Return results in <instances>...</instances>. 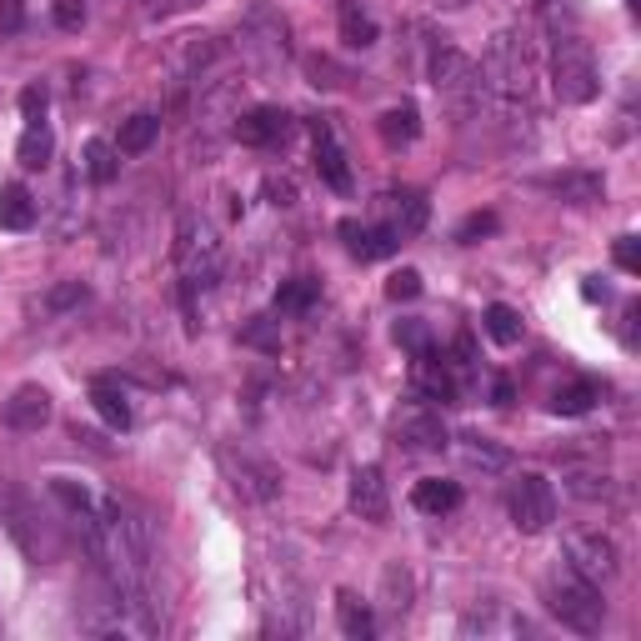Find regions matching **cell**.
Masks as SVG:
<instances>
[{"label":"cell","mask_w":641,"mask_h":641,"mask_svg":"<svg viewBox=\"0 0 641 641\" xmlns=\"http://www.w3.org/2000/svg\"><path fill=\"white\" fill-rule=\"evenodd\" d=\"M481 86L491 96H501L506 106H526L531 90H536V60H531L526 40L511 36V30L491 40L486 60H481Z\"/></svg>","instance_id":"1"},{"label":"cell","mask_w":641,"mask_h":641,"mask_svg":"<svg viewBox=\"0 0 641 641\" xmlns=\"http://www.w3.org/2000/svg\"><path fill=\"white\" fill-rule=\"evenodd\" d=\"M546 607L561 627L581 631V637H596L601 621H607V601H601V586L586 581L576 566H556L546 581Z\"/></svg>","instance_id":"2"},{"label":"cell","mask_w":641,"mask_h":641,"mask_svg":"<svg viewBox=\"0 0 641 641\" xmlns=\"http://www.w3.org/2000/svg\"><path fill=\"white\" fill-rule=\"evenodd\" d=\"M551 90H556V100H561V106H586V100L601 90V80H596V60H591L586 40H581L576 30H566V36H561V30H556V60H551Z\"/></svg>","instance_id":"3"},{"label":"cell","mask_w":641,"mask_h":641,"mask_svg":"<svg viewBox=\"0 0 641 641\" xmlns=\"http://www.w3.org/2000/svg\"><path fill=\"white\" fill-rule=\"evenodd\" d=\"M431 86L441 90V100H446L456 116H471V110L481 106V66L471 56H461L456 46H441L436 56H431Z\"/></svg>","instance_id":"4"},{"label":"cell","mask_w":641,"mask_h":641,"mask_svg":"<svg viewBox=\"0 0 641 641\" xmlns=\"http://www.w3.org/2000/svg\"><path fill=\"white\" fill-rule=\"evenodd\" d=\"M176 260H180V276H186V290L210 286L220 276V240L200 216H186L176 226Z\"/></svg>","instance_id":"5"},{"label":"cell","mask_w":641,"mask_h":641,"mask_svg":"<svg viewBox=\"0 0 641 641\" xmlns=\"http://www.w3.org/2000/svg\"><path fill=\"white\" fill-rule=\"evenodd\" d=\"M511 521H516V531H526V536H536V531H546L551 521H556V491H551L546 476L526 471V476L511 486Z\"/></svg>","instance_id":"6"},{"label":"cell","mask_w":641,"mask_h":641,"mask_svg":"<svg viewBox=\"0 0 641 641\" xmlns=\"http://www.w3.org/2000/svg\"><path fill=\"white\" fill-rule=\"evenodd\" d=\"M220 466H226L236 496H246V501H276L280 496V476H276V466H270V461L250 456V451L226 446V451H220Z\"/></svg>","instance_id":"7"},{"label":"cell","mask_w":641,"mask_h":641,"mask_svg":"<svg viewBox=\"0 0 641 641\" xmlns=\"http://www.w3.org/2000/svg\"><path fill=\"white\" fill-rule=\"evenodd\" d=\"M566 566H576L586 581H611L621 571V551L611 536H601V531H571L566 536Z\"/></svg>","instance_id":"8"},{"label":"cell","mask_w":641,"mask_h":641,"mask_svg":"<svg viewBox=\"0 0 641 641\" xmlns=\"http://www.w3.org/2000/svg\"><path fill=\"white\" fill-rule=\"evenodd\" d=\"M381 226L396 230L401 240L416 236V230L426 226V196H421V190H411V186L386 190V196H381Z\"/></svg>","instance_id":"9"},{"label":"cell","mask_w":641,"mask_h":641,"mask_svg":"<svg viewBox=\"0 0 641 641\" xmlns=\"http://www.w3.org/2000/svg\"><path fill=\"white\" fill-rule=\"evenodd\" d=\"M0 421L10 431H40L50 421V391L46 386H16L10 401L0 406Z\"/></svg>","instance_id":"10"},{"label":"cell","mask_w":641,"mask_h":641,"mask_svg":"<svg viewBox=\"0 0 641 641\" xmlns=\"http://www.w3.org/2000/svg\"><path fill=\"white\" fill-rule=\"evenodd\" d=\"M316 176L326 180L331 190H341L346 196L351 190V166H346V150H341V140L331 136L326 120H316Z\"/></svg>","instance_id":"11"},{"label":"cell","mask_w":641,"mask_h":641,"mask_svg":"<svg viewBox=\"0 0 641 641\" xmlns=\"http://www.w3.org/2000/svg\"><path fill=\"white\" fill-rule=\"evenodd\" d=\"M351 506L361 511L366 521H386V476L381 466H356L351 471Z\"/></svg>","instance_id":"12"},{"label":"cell","mask_w":641,"mask_h":641,"mask_svg":"<svg viewBox=\"0 0 641 641\" xmlns=\"http://www.w3.org/2000/svg\"><path fill=\"white\" fill-rule=\"evenodd\" d=\"M290 130V116L276 106H256L246 110V116L236 120V140L240 146H270V140H280Z\"/></svg>","instance_id":"13"},{"label":"cell","mask_w":641,"mask_h":641,"mask_svg":"<svg viewBox=\"0 0 641 641\" xmlns=\"http://www.w3.org/2000/svg\"><path fill=\"white\" fill-rule=\"evenodd\" d=\"M341 236H346V250H351L356 260H381V256H391V250L401 246L396 230H386V226H361V220H341Z\"/></svg>","instance_id":"14"},{"label":"cell","mask_w":641,"mask_h":641,"mask_svg":"<svg viewBox=\"0 0 641 641\" xmlns=\"http://www.w3.org/2000/svg\"><path fill=\"white\" fill-rule=\"evenodd\" d=\"M396 441L406 451H441L446 446V426H441L436 411H411L396 421Z\"/></svg>","instance_id":"15"},{"label":"cell","mask_w":641,"mask_h":641,"mask_svg":"<svg viewBox=\"0 0 641 641\" xmlns=\"http://www.w3.org/2000/svg\"><path fill=\"white\" fill-rule=\"evenodd\" d=\"M411 386L431 401H456V376H451L446 361H436V351H421L416 366H411Z\"/></svg>","instance_id":"16"},{"label":"cell","mask_w":641,"mask_h":641,"mask_svg":"<svg viewBox=\"0 0 641 641\" xmlns=\"http://www.w3.org/2000/svg\"><path fill=\"white\" fill-rule=\"evenodd\" d=\"M411 506L426 511V516H446V511L461 506V486H456V481L426 476V481H416V491H411Z\"/></svg>","instance_id":"17"},{"label":"cell","mask_w":641,"mask_h":641,"mask_svg":"<svg viewBox=\"0 0 641 641\" xmlns=\"http://www.w3.org/2000/svg\"><path fill=\"white\" fill-rule=\"evenodd\" d=\"M90 406L100 411V421L106 426H116V431H126L130 426V401H126V391L116 386V381H90Z\"/></svg>","instance_id":"18"},{"label":"cell","mask_w":641,"mask_h":641,"mask_svg":"<svg viewBox=\"0 0 641 641\" xmlns=\"http://www.w3.org/2000/svg\"><path fill=\"white\" fill-rule=\"evenodd\" d=\"M546 190L571 206H591V200H601V176L596 170H566V176H551Z\"/></svg>","instance_id":"19"},{"label":"cell","mask_w":641,"mask_h":641,"mask_svg":"<svg viewBox=\"0 0 641 641\" xmlns=\"http://www.w3.org/2000/svg\"><path fill=\"white\" fill-rule=\"evenodd\" d=\"M0 226H6V230H30V226H36V200H30V190L20 186V180L0 186Z\"/></svg>","instance_id":"20"},{"label":"cell","mask_w":641,"mask_h":641,"mask_svg":"<svg viewBox=\"0 0 641 641\" xmlns=\"http://www.w3.org/2000/svg\"><path fill=\"white\" fill-rule=\"evenodd\" d=\"M596 401H601L596 381H566V386H556V396H551V411H556V416H586Z\"/></svg>","instance_id":"21"},{"label":"cell","mask_w":641,"mask_h":641,"mask_svg":"<svg viewBox=\"0 0 641 641\" xmlns=\"http://www.w3.org/2000/svg\"><path fill=\"white\" fill-rule=\"evenodd\" d=\"M156 136H160V120L150 116V110H140V116H130L126 126H120L116 150H120V156H140V150L156 146Z\"/></svg>","instance_id":"22"},{"label":"cell","mask_w":641,"mask_h":641,"mask_svg":"<svg viewBox=\"0 0 641 641\" xmlns=\"http://www.w3.org/2000/svg\"><path fill=\"white\" fill-rule=\"evenodd\" d=\"M336 621H341V631H346L351 641H366V637H376V621H371V611L361 607L351 591H341L336 596Z\"/></svg>","instance_id":"23"},{"label":"cell","mask_w":641,"mask_h":641,"mask_svg":"<svg viewBox=\"0 0 641 641\" xmlns=\"http://www.w3.org/2000/svg\"><path fill=\"white\" fill-rule=\"evenodd\" d=\"M50 150H56V140H50L46 120H40V126H26V136H20V146H16V160L26 170H40V166H50Z\"/></svg>","instance_id":"24"},{"label":"cell","mask_w":641,"mask_h":641,"mask_svg":"<svg viewBox=\"0 0 641 641\" xmlns=\"http://www.w3.org/2000/svg\"><path fill=\"white\" fill-rule=\"evenodd\" d=\"M481 326H486V336L496 341V346H516V341H521V316L506 306V300H496V306H486V316H481Z\"/></svg>","instance_id":"25"},{"label":"cell","mask_w":641,"mask_h":641,"mask_svg":"<svg viewBox=\"0 0 641 641\" xmlns=\"http://www.w3.org/2000/svg\"><path fill=\"white\" fill-rule=\"evenodd\" d=\"M341 40H346L351 50L376 46V20H371L361 6H341Z\"/></svg>","instance_id":"26"},{"label":"cell","mask_w":641,"mask_h":641,"mask_svg":"<svg viewBox=\"0 0 641 641\" xmlns=\"http://www.w3.org/2000/svg\"><path fill=\"white\" fill-rule=\"evenodd\" d=\"M116 170H120V150L110 140H86V176L96 186H106V180H116Z\"/></svg>","instance_id":"27"},{"label":"cell","mask_w":641,"mask_h":641,"mask_svg":"<svg viewBox=\"0 0 641 641\" xmlns=\"http://www.w3.org/2000/svg\"><path fill=\"white\" fill-rule=\"evenodd\" d=\"M381 136H386V146H411V140L421 136V120L411 106H396L381 116Z\"/></svg>","instance_id":"28"},{"label":"cell","mask_w":641,"mask_h":641,"mask_svg":"<svg viewBox=\"0 0 641 641\" xmlns=\"http://www.w3.org/2000/svg\"><path fill=\"white\" fill-rule=\"evenodd\" d=\"M466 466H481V471H506L511 466V451L506 446H496V441H486V436H466Z\"/></svg>","instance_id":"29"},{"label":"cell","mask_w":641,"mask_h":641,"mask_svg":"<svg viewBox=\"0 0 641 641\" xmlns=\"http://www.w3.org/2000/svg\"><path fill=\"white\" fill-rule=\"evenodd\" d=\"M316 280L310 276H296V280H280V290H276V310L280 316H296V310H306L310 300H316Z\"/></svg>","instance_id":"30"},{"label":"cell","mask_w":641,"mask_h":641,"mask_svg":"<svg viewBox=\"0 0 641 641\" xmlns=\"http://www.w3.org/2000/svg\"><path fill=\"white\" fill-rule=\"evenodd\" d=\"M396 346L411 351V356L431 351V326H426V320H396Z\"/></svg>","instance_id":"31"},{"label":"cell","mask_w":641,"mask_h":641,"mask_svg":"<svg viewBox=\"0 0 641 641\" xmlns=\"http://www.w3.org/2000/svg\"><path fill=\"white\" fill-rule=\"evenodd\" d=\"M461 631H511V637H521L526 621L506 617V611H491V617H466V621H461Z\"/></svg>","instance_id":"32"},{"label":"cell","mask_w":641,"mask_h":641,"mask_svg":"<svg viewBox=\"0 0 641 641\" xmlns=\"http://www.w3.org/2000/svg\"><path fill=\"white\" fill-rule=\"evenodd\" d=\"M240 341L246 346H256V351H280V336H276V320H266V316H256L246 331H240Z\"/></svg>","instance_id":"33"},{"label":"cell","mask_w":641,"mask_h":641,"mask_svg":"<svg viewBox=\"0 0 641 641\" xmlns=\"http://www.w3.org/2000/svg\"><path fill=\"white\" fill-rule=\"evenodd\" d=\"M80 300H86V286H80V280H60V286H50L46 310H70V306H80Z\"/></svg>","instance_id":"34"},{"label":"cell","mask_w":641,"mask_h":641,"mask_svg":"<svg viewBox=\"0 0 641 641\" xmlns=\"http://www.w3.org/2000/svg\"><path fill=\"white\" fill-rule=\"evenodd\" d=\"M50 16L60 30H80L86 26V0H50Z\"/></svg>","instance_id":"35"},{"label":"cell","mask_w":641,"mask_h":641,"mask_svg":"<svg viewBox=\"0 0 641 641\" xmlns=\"http://www.w3.org/2000/svg\"><path fill=\"white\" fill-rule=\"evenodd\" d=\"M386 296H391V300H416V296H421V270H411V266L396 270V276L386 280Z\"/></svg>","instance_id":"36"},{"label":"cell","mask_w":641,"mask_h":641,"mask_svg":"<svg viewBox=\"0 0 641 641\" xmlns=\"http://www.w3.org/2000/svg\"><path fill=\"white\" fill-rule=\"evenodd\" d=\"M611 256H617L621 270H631V276H637V270H641V240H637V236H617Z\"/></svg>","instance_id":"37"},{"label":"cell","mask_w":641,"mask_h":641,"mask_svg":"<svg viewBox=\"0 0 641 641\" xmlns=\"http://www.w3.org/2000/svg\"><path fill=\"white\" fill-rule=\"evenodd\" d=\"M50 491H56V496L66 501L70 511H76V516H80V511H90V496H86V491H80L70 476H56V481H50Z\"/></svg>","instance_id":"38"},{"label":"cell","mask_w":641,"mask_h":641,"mask_svg":"<svg viewBox=\"0 0 641 641\" xmlns=\"http://www.w3.org/2000/svg\"><path fill=\"white\" fill-rule=\"evenodd\" d=\"M20 110H26L30 126H40V120H46V90H40V86H26V90H20Z\"/></svg>","instance_id":"39"},{"label":"cell","mask_w":641,"mask_h":641,"mask_svg":"<svg viewBox=\"0 0 641 641\" xmlns=\"http://www.w3.org/2000/svg\"><path fill=\"white\" fill-rule=\"evenodd\" d=\"M571 491L576 496H586V501H596V496H607V476H596V471H581V476H571Z\"/></svg>","instance_id":"40"},{"label":"cell","mask_w":641,"mask_h":641,"mask_svg":"<svg viewBox=\"0 0 641 641\" xmlns=\"http://www.w3.org/2000/svg\"><path fill=\"white\" fill-rule=\"evenodd\" d=\"M491 230H496V216H491V210H481V216H466V220H461L456 236H461V240H476V236H491Z\"/></svg>","instance_id":"41"},{"label":"cell","mask_w":641,"mask_h":641,"mask_svg":"<svg viewBox=\"0 0 641 641\" xmlns=\"http://www.w3.org/2000/svg\"><path fill=\"white\" fill-rule=\"evenodd\" d=\"M26 16V0H0V30H16Z\"/></svg>","instance_id":"42"},{"label":"cell","mask_w":641,"mask_h":641,"mask_svg":"<svg viewBox=\"0 0 641 641\" xmlns=\"http://www.w3.org/2000/svg\"><path fill=\"white\" fill-rule=\"evenodd\" d=\"M270 196H276V206H290V200H296V190H290V180H270Z\"/></svg>","instance_id":"43"},{"label":"cell","mask_w":641,"mask_h":641,"mask_svg":"<svg viewBox=\"0 0 641 641\" xmlns=\"http://www.w3.org/2000/svg\"><path fill=\"white\" fill-rule=\"evenodd\" d=\"M456 371H471V336H456Z\"/></svg>","instance_id":"44"},{"label":"cell","mask_w":641,"mask_h":641,"mask_svg":"<svg viewBox=\"0 0 641 641\" xmlns=\"http://www.w3.org/2000/svg\"><path fill=\"white\" fill-rule=\"evenodd\" d=\"M581 296H586V300H607V286H601V280H596V276H591V280H586V286H581Z\"/></svg>","instance_id":"45"},{"label":"cell","mask_w":641,"mask_h":641,"mask_svg":"<svg viewBox=\"0 0 641 641\" xmlns=\"http://www.w3.org/2000/svg\"><path fill=\"white\" fill-rule=\"evenodd\" d=\"M491 396H496V406H506V401H511V381H496V386H491Z\"/></svg>","instance_id":"46"},{"label":"cell","mask_w":641,"mask_h":641,"mask_svg":"<svg viewBox=\"0 0 641 641\" xmlns=\"http://www.w3.org/2000/svg\"><path fill=\"white\" fill-rule=\"evenodd\" d=\"M441 6H471V0H441Z\"/></svg>","instance_id":"47"}]
</instances>
